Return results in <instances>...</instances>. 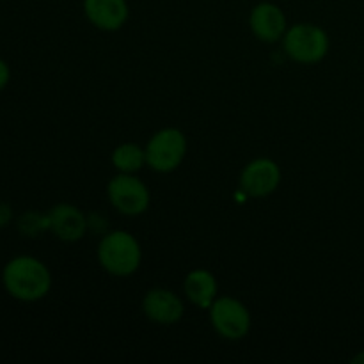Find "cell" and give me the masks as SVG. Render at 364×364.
<instances>
[{
  "instance_id": "obj_1",
  "label": "cell",
  "mask_w": 364,
  "mask_h": 364,
  "mask_svg": "<svg viewBox=\"0 0 364 364\" xmlns=\"http://www.w3.org/2000/svg\"><path fill=\"white\" fill-rule=\"evenodd\" d=\"M2 281L7 294L23 302L46 297L52 288L50 270L45 263L32 256H18L11 259L2 272Z\"/></svg>"
},
{
  "instance_id": "obj_2",
  "label": "cell",
  "mask_w": 364,
  "mask_h": 364,
  "mask_svg": "<svg viewBox=\"0 0 364 364\" xmlns=\"http://www.w3.org/2000/svg\"><path fill=\"white\" fill-rule=\"evenodd\" d=\"M98 259L112 276H132L141 265V244L128 231H110L100 240Z\"/></svg>"
},
{
  "instance_id": "obj_3",
  "label": "cell",
  "mask_w": 364,
  "mask_h": 364,
  "mask_svg": "<svg viewBox=\"0 0 364 364\" xmlns=\"http://www.w3.org/2000/svg\"><path fill=\"white\" fill-rule=\"evenodd\" d=\"M284 52L295 63H320L329 52V36L318 25H294L290 31L284 32Z\"/></svg>"
},
{
  "instance_id": "obj_4",
  "label": "cell",
  "mask_w": 364,
  "mask_h": 364,
  "mask_svg": "<svg viewBox=\"0 0 364 364\" xmlns=\"http://www.w3.org/2000/svg\"><path fill=\"white\" fill-rule=\"evenodd\" d=\"M187 155V139L178 128H164L146 146V164L159 173H171Z\"/></svg>"
},
{
  "instance_id": "obj_5",
  "label": "cell",
  "mask_w": 364,
  "mask_h": 364,
  "mask_svg": "<svg viewBox=\"0 0 364 364\" xmlns=\"http://www.w3.org/2000/svg\"><path fill=\"white\" fill-rule=\"evenodd\" d=\"M210 322L223 338L242 340L251 329V313L238 299L219 297L210 306Z\"/></svg>"
},
{
  "instance_id": "obj_6",
  "label": "cell",
  "mask_w": 364,
  "mask_h": 364,
  "mask_svg": "<svg viewBox=\"0 0 364 364\" xmlns=\"http://www.w3.org/2000/svg\"><path fill=\"white\" fill-rule=\"evenodd\" d=\"M109 201L124 215H141L149 206V191L134 174L121 173L107 185Z\"/></svg>"
},
{
  "instance_id": "obj_7",
  "label": "cell",
  "mask_w": 364,
  "mask_h": 364,
  "mask_svg": "<svg viewBox=\"0 0 364 364\" xmlns=\"http://www.w3.org/2000/svg\"><path fill=\"white\" fill-rule=\"evenodd\" d=\"M279 166L270 159L252 160L240 174V187L249 198H267L279 187Z\"/></svg>"
},
{
  "instance_id": "obj_8",
  "label": "cell",
  "mask_w": 364,
  "mask_h": 364,
  "mask_svg": "<svg viewBox=\"0 0 364 364\" xmlns=\"http://www.w3.org/2000/svg\"><path fill=\"white\" fill-rule=\"evenodd\" d=\"M142 311L151 322L160 326H173L180 322L185 313L183 301L174 291L166 288H155L146 294L142 301Z\"/></svg>"
},
{
  "instance_id": "obj_9",
  "label": "cell",
  "mask_w": 364,
  "mask_h": 364,
  "mask_svg": "<svg viewBox=\"0 0 364 364\" xmlns=\"http://www.w3.org/2000/svg\"><path fill=\"white\" fill-rule=\"evenodd\" d=\"M84 13L95 27L112 32L128 20L127 0H84Z\"/></svg>"
},
{
  "instance_id": "obj_10",
  "label": "cell",
  "mask_w": 364,
  "mask_h": 364,
  "mask_svg": "<svg viewBox=\"0 0 364 364\" xmlns=\"http://www.w3.org/2000/svg\"><path fill=\"white\" fill-rule=\"evenodd\" d=\"M249 23H251V31L255 32L256 38L265 43L277 41L287 32V16L279 7L269 2L258 4L252 9Z\"/></svg>"
},
{
  "instance_id": "obj_11",
  "label": "cell",
  "mask_w": 364,
  "mask_h": 364,
  "mask_svg": "<svg viewBox=\"0 0 364 364\" xmlns=\"http://www.w3.org/2000/svg\"><path fill=\"white\" fill-rule=\"evenodd\" d=\"M50 230L64 242H77L84 237L85 230H87V219L84 213L73 205H63L53 206L48 212Z\"/></svg>"
},
{
  "instance_id": "obj_12",
  "label": "cell",
  "mask_w": 364,
  "mask_h": 364,
  "mask_svg": "<svg viewBox=\"0 0 364 364\" xmlns=\"http://www.w3.org/2000/svg\"><path fill=\"white\" fill-rule=\"evenodd\" d=\"M183 290L188 301L198 308H210L217 299V281L210 270L196 269L185 277Z\"/></svg>"
},
{
  "instance_id": "obj_13",
  "label": "cell",
  "mask_w": 364,
  "mask_h": 364,
  "mask_svg": "<svg viewBox=\"0 0 364 364\" xmlns=\"http://www.w3.org/2000/svg\"><path fill=\"white\" fill-rule=\"evenodd\" d=\"M112 164L119 173H137L146 164V149L134 144V142L117 146L112 153Z\"/></svg>"
},
{
  "instance_id": "obj_14",
  "label": "cell",
  "mask_w": 364,
  "mask_h": 364,
  "mask_svg": "<svg viewBox=\"0 0 364 364\" xmlns=\"http://www.w3.org/2000/svg\"><path fill=\"white\" fill-rule=\"evenodd\" d=\"M18 230H20L25 237H36V235L50 230L48 213H46V215L38 212L23 213V215L20 217V220H18Z\"/></svg>"
},
{
  "instance_id": "obj_15",
  "label": "cell",
  "mask_w": 364,
  "mask_h": 364,
  "mask_svg": "<svg viewBox=\"0 0 364 364\" xmlns=\"http://www.w3.org/2000/svg\"><path fill=\"white\" fill-rule=\"evenodd\" d=\"M9 78H11V71L9 66H7L6 60L0 59V91L9 84Z\"/></svg>"
},
{
  "instance_id": "obj_16",
  "label": "cell",
  "mask_w": 364,
  "mask_h": 364,
  "mask_svg": "<svg viewBox=\"0 0 364 364\" xmlns=\"http://www.w3.org/2000/svg\"><path fill=\"white\" fill-rule=\"evenodd\" d=\"M11 217H13V213H11L9 205H4V203H0V228L7 226L11 220Z\"/></svg>"
},
{
  "instance_id": "obj_17",
  "label": "cell",
  "mask_w": 364,
  "mask_h": 364,
  "mask_svg": "<svg viewBox=\"0 0 364 364\" xmlns=\"http://www.w3.org/2000/svg\"><path fill=\"white\" fill-rule=\"evenodd\" d=\"M352 363H355V364H364V350L361 352V354L355 355V358L352 359Z\"/></svg>"
}]
</instances>
